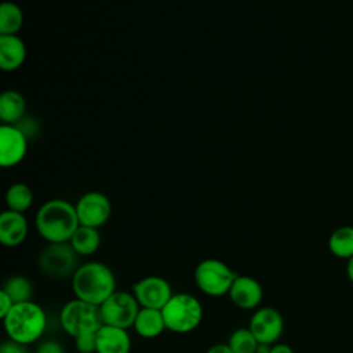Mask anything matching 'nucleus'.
<instances>
[{"mask_svg": "<svg viewBox=\"0 0 353 353\" xmlns=\"http://www.w3.org/2000/svg\"><path fill=\"white\" fill-rule=\"evenodd\" d=\"M36 230L47 243H69L80 226L76 205L62 199L46 201L36 214Z\"/></svg>", "mask_w": 353, "mask_h": 353, "instance_id": "1", "label": "nucleus"}, {"mask_svg": "<svg viewBox=\"0 0 353 353\" xmlns=\"http://www.w3.org/2000/svg\"><path fill=\"white\" fill-rule=\"evenodd\" d=\"M70 283L74 298L97 306H101L116 291V277L112 269L98 261L79 265Z\"/></svg>", "mask_w": 353, "mask_h": 353, "instance_id": "2", "label": "nucleus"}, {"mask_svg": "<svg viewBox=\"0 0 353 353\" xmlns=\"http://www.w3.org/2000/svg\"><path fill=\"white\" fill-rule=\"evenodd\" d=\"M1 320L7 338L25 346L39 342L47 328L46 310L33 301L15 303Z\"/></svg>", "mask_w": 353, "mask_h": 353, "instance_id": "3", "label": "nucleus"}, {"mask_svg": "<svg viewBox=\"0 0 353 353\" xmlns=\"http://www.w3.org/2000/svg\"><path fill=\"white\" fill-rule=\"evenodd\" d=\"M165 328L174 334H189L203 320V305L192 294L178 292L161 309Z\"/></svg>", "mask_w": 353, "mask_h": 353, "instance_id": "4", "label": "nucleus"}, {"mask_svg": "<svg viewBox=\"0 0 353 353\" xmlns=\"http://www.w3.org/2000/svg\"><path fill=\"white\" fill-rule=\"evenodd\" d=\"M59 324L68 335L77 338L84 334H95L103 325V321L99 306L74 298L62 306Z\"/></svg>", "mask_w": 353, "mask_h": 353, "instance_id": "5", "label": "nucleus"}, {"mask_svg": "<svg viewBox=\"0 0 353 353\" xmlns=\"http://www.w3.org/2000/svg\"><path fill=\"white\" fill-rule=\"evenodd\" d=\"M237 273L223 261L208 258L197 263L193 279L197 288L208 296L228 295Z\"/></svg>", "mask_w": 353, "mask_h": 353, "instance_id": "6", "label": "nucleus"}, {"mask_svg": "<svg viewBox=\"0 0 353 353\" xmlns=\"http://www.w3.org/2000/svg\"><path fill=\"white\" fill-rule=\"evenodd\" d=\"M39 268L52 279L72 277L79 268V255L69 243H48L40 252Z\"/></svg>", "mask_w": 353, "mask_h": 353, "instance_id": "7", "label": "nucleus"}, {"mask_svg": "<svg viewBox=\"0 0 353 353\" xmlns=\"http://www.w3.org/2000/svg\"><path fill=\"white\" fill-rule=\"evenodd\" d=\"M103 324L124 330L132 328L141 306L131 291L116 290L101 306Z\"/></svg>", "mask_w": 353, "mask_h": 353, "instance_id": "8", "label": "nucleus"}, {"mask_svg": "<svg viewBox=\"0 0 353 353\" xmlns=\"http://www.w3.org/2000/svg\"><path fill=\"white\" fill-rule=\"evenodd\" d=\"M248 328L259 343L274 345L284 332V319L276 307L259 306L254 310Z\"/></svg>", "mask_w": 353, "mask_h": 353, "instance_id": "9", "label": "nucleus"}, {"mask_svg": "<svg viewBox=\"0 0 353 353\" xmlns=\"http://www.w3.org/2000/svg\"><path fill=\"white\" fill-rule=\"evenodd\" d=\"M141 307L163 309L174 295L170 283L161 276H146L131 285Z\"/></svg>", "mask_w": 353, "mask_h": 353, "instance_id": "10", "label": "nucleus"}, {"mask_svg": "<svg viewBox=\"0 0 353 353\" xmlns=\"http://www.w3.org/2000/svg\"><path fill=\"white\" fill-rule=\"evenodd\" d=\"M80 225L99 229L112 215L110 200L101 192H88L83 194L76 204Z\"/></svg>", "mask_w": 353, "mask_h": 353, "instance_id": "11", "label": "nucleus"}, {"mask_svg": "<svg viewBox=\"0 0 353 353\" xmlns=\"http://www.w3.org/2000/svg\"><path fill=\"white\" fill-rule=\"evenodd\" d=\"M28 150L26 135L12 124L0 127V164L1 167H14L19 164Z\"/></svg>", "mask_w": 353, "mask_h": 353, "instance_id": "12", "label": "nucleus"}, {"mask_svg": "<svg viewBox=\"0 0 353 353\" xmlns=\"http://www.w3.org/2000/svg\"><path fill=\"white\" fill-rule=\"evenodd\" d=\"M228 296L236 307L243 310H255L263 299V288L256 279L245 274H237Z\"/></svg>", "mask_w": 353, "mask_h": 353, "instance_id": "13", "label": "nucleus"}, {"mask_svg": "<svg viewBox=\"0 0 353 353\" xmlns=\"http://www.w3.org/2000/svg\"><path fill=\"white\" fill-rule=\"evenodd\" d=\"M29 225L22 212L6 210L0 215V243L14 248L21 245L28 236Z\"/></svg>", "mask_w": 353, "mask_h": 353, "instance_id": "14", "label": "nucleus"}, {"mask_svg": "<svg viewBox=\"0 0 353 353\" xmlns=\"http://www.w3.org/2000/svg\"><path fill=\"white\" fill-rule=\"evenodd\" d=\"M97 353H130L131 336L128 330L103 324L95 334Z\"/></svg>", "mask_w": 353, "mask_h": 353, "instance_id": "15", "label": "nucleus"}, {"mask_svg": "<svg viewBox=\"0 0 353 353\" xmlns=\"http://www.w3.org/2000/svg\"><path fill=\"white\" fill-rule=\"evenodd\" d=\"M26 58V47L17 34H0V68L7 72L18 69Z\"/></svg>", "mask_w": 353, "mask_h": 353, "instance_id": "16", "label": "nucleus"}, {"mask_svg": "<svg viewBox=\"0 0 353 353\" xmlns=\"http://www.w3.org/2000/svg\"><path fill=\"white\" fill-rule=\"evenodd\" d=\"M132 328L141 338H145V339L157 338L167 330L161 309L141 307Z\"/></svg>", "mask_w": 353, "mask_h": 353, "instance_id": "17", "label": "nucleus"}, {"mask_svg": "<svg viewBox=\"0 0 353 353\" xmlns=\"http://www.w3.org/2000/svg\"><path fill=\"white\" fill-rule=\"evenodd\" d=\"M69 244L79 256L94 255L101 245V233L95 228L80 225L69 240Z\"/></svg>", "mask_w": 353, "mask_h": 353, "instance_id": "18", "label": "nucleus"}, {"mask_svg": "<svg viewBox=\"0 0 353 353\" xmlns=\"http://www.w3.org/2000/svg\"><path fill=\"white\" fill-rule=\"evenodd\" d=\"M25 98L15 90H7L0 97V119L4 124L18 123L25 114Z\"/></svg>", "mask_w": 353, "mask_h": 353, "instance_id": "19", "label": "nucleus"}, {"mask_svg": "<svg viewBox=\"0 0 353 353\" xmlns=\"http://www.w3.org/2000/svg\"><path fill=\"white\" fill-rule=\"evenodd\" d=\"M328 251L339 259L347 261L353 256V226L345 225L336 228L328 237Z\"/></svg>", "mask_w": 353, "mask_h": 353, "instance_id": "20", "label": "nucleus"}, {"mask_svg": "<svg viewBox=\"0 0 353 353\" xmlns=\"http://www.w3.org/2000/svg\"><path fill=\"white\" fill-rule=\"evenodd\" d=\"M7 208L17 212H25L33 204V192L32 189L22 182L12 183L6 193Z\"/></svg>", "mask_w": 353, "mask_h": 353, "instance_id": "21", "label": "nucleus"}, {"mask_svg": "<svg viewBox=\"0 0 353 353\" xmlns=\"http://www.w3.org/2000/svg\"><path fill=\"white\" fill-rule=\"evenodd\" d=\"M1 290L10 295L14 303L32 301V296H33V284L28 277L22 274L10 276L4 281Z\"/></svg>", "mask_w": 353, "mask_h": 353, "instance_id": "22", "label": "nucleus"}, {"mask_svg": "<svg viewBox=\"0 0 353 353\" xmlns=\"http://www.w3.org/2000/svg\"><path fill=\"white\" fill-rule=\"evenodd\" d=\"M23 23V12L12 1L0 6V34H17Z\"/></svg>", "mask_w": 353, "mask_h": 353, "instance_id": "23", "label": "nucleus"}, {"mask_svg": "<svg viewBox=\"0 0 353 353\" xmlns=\"http://www.w3.org/2000/svg\"><path fill=\"white\" fill-rule=\"evenodd\" d=\"M229 347L234 353H256L258 349V339L255 335L251 332L248 327H240L236 328L230 335L226 342Z\"/></svg>", "mask_w": 353, "mask_h": 353, "instance_id": "24", "label": "nucleus"}, {"mask_svg": "<svg viewBox=\"0 0 353 353\" xmlns=\"http://www.w3.org/2000/svg\"><path fill=\"white\" fill-rule=\"evenodd\" d=\"M95 334H84V335H80L77 338H73L76 350L79 353H97Z\"/></svg>", "mask_w": 353, "mask_h": 353, "instance_id": "25", "label": "nucleus"}, {"mask_svg": "<svg viewBox=\"0 0 353 353\" xmlns=\"http://www.w3.org/2000/svg\"><path fill=\"white\" fill-rule=\"evenodd\" d=\"M34 353H66L63 345L55 339H46L40 341L36 346Z\"/></svg>", "mask_w": 353, "mask_h": 353, "instance_id": "26", "label": "nucleus"}, {"mask_svg": "<svg viewBox=\"0 0 353 353\" xmlns=\"http://www.w3.org/2000/svg\"><path fill=\"white\" fill-rule=\"evenodd\" d=\"M0 353H29V346L21 345L7 338L0 345Z\"/></svg>", "mask_w": 353, "mask_h": 353, "instance_id": "27", "label": "nucleus"}, {"mask_svg": "<svg viewBox=\"0 0 353 353\" xmlns=\"http://www.w3.org/2000/svg\"><path fill=\"white\" fill-rule=\"evenodd\" d=\"M15 303L12 302V299L10 298L8 294H6L3 290L0 291V317L3 319L14 306Z\"/></svg>", "mask_w": 353, "mask_h": 353, "instance_id": "28", "label": "nucleus"}, {"mask_svg": "<svg viewBox=\"0 0 353 353\" xmlns=\"http://www.w3.org/2000/svg\"><path fill=\"white\" fill-rule=\"evenodd\" d=\"M269 353H294L292 347L287 343H281V342H277L274 345L270 346V350Z\"/></svg>", "mask_w": 353, "mask_h": 353, "instance_id": "29", "label": "nucleus"}, {"mask_svg": "<svg viewBox=\"0 0 353 353\" xmlns=\"http://www.w3.org/2000/svg\"><path fill=\"white\" fill-rule=\"evenodd\" d=\"M205 353H234L228 343H215L207 349Z\"/></svg>", "mask_w": 353, "mask_h": 353, "instance_id": "30", "label": "nucleus"}, {"mask_svg": "<svg viewBox=\"0 0 353 353\" xmlns=\"http://www.w3.org/2000/svg\"><path fill=\"white\" fill-rule=\"evenodd\" d=\"M346 276L349 281L353 284V256L346 261Z\"/></svg>", "mask_w": 353, "mask_h": 353, "instance_id": "31", "label": "nucleus"}]
</instances>
